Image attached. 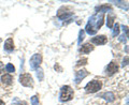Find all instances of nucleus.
I'll return each mask as SVG.
<instances>
[{
    "label": "nucleus",
    "mask_w": 129,
    "mask_h": 105,
    "mask_svg": "<svg viewBox=\"0 0 129 105\" xmlns=\"http://www.w3.org/2000/svg\"><path fill=\"white\" fill-rule=\"evenodd\" d=\"M100 89H101V82L97 79L91 80L85 86V90L87 92H90V93H95V92L99 91Z\"/></svg>",
    "instance_id": "nucleus-2"
},
{
    "label": "nucleus",
    "mask_w": 129,
    "mask_h": 105,
    "mask_svg": "<svg viewBox=\"0 0 129 105\" xmlns=\"http://www.w3.org/2000/svg\"><path fill=\"white\" fill-rule=\"evenodd\" d=\"M114 28H113V37H115V35H118V33H119V25L118 24H115L114 26H113Z\"/></svg>",
    "instance_id": "nucleus-16"
},
{
    "label": "nucleus",
    "mask_w": 129,
    "mask_h": 105,
    "mask_svg": "<svg viewBox=\"0 0 129 105\" xmlns=\"http://www.w3.org/2000/svg\"><path fill=\"white\" fill-rule=\"evenodd\" d=\"M31 104H32V105H40L38 95H34V96L31 98Z\"/></svg>",
    "instance_id": "nucleus-17"
},
{
    "label": "nucleus",
    "mask_w": 129,
    "mask_h": 105,
    "mask_svg": "<svg viewBox=\"0 0 129 105\" xmlns=\"http://www.w3.org/2000/svg\"><path fill=\"white\" fill-rule=\"evenodd\" d=\"M87 63V59L86 58H84L82 60H80V61L76 63V66H84V64H86Z\"/></svg>",
    "instance_id": "nucleus-20"
},
{
    "label": "nucleus",
    "mask_w": 129,
    "mask_h": 105,
    "mask_svg": "<svg viewBox=\"0 0 129 105\" xmlns=\"http://www.w3.org/2000/svg\"><path fill=\"white\" fill-rule=\"evenodd\" d=\"M54 68H55V70H58L59 72H61V71H62V69H61V68H60V67L58 66V64H56V66H55Z\"/></svg>",
    "instance_id": "nucleus-21"
},
{
    "label": "nucleus",
    "mask_w": 129,
    "mask_h": 105,
    "mask_svg": "<svg viewBox=\"0 0 129 105\" xmlns=\"http://www.w3.org/2000/svg\"><path fill=\"white\" fill-rule=\"evenodd\" d=\"M87 75H88V72L86 70H80L78 72H75V78H74L75 84H79L81 80L83 78H85Z\"/></svg>",
    "instance_id": "nucleus-8"
},
{
    "label": "nucleus",
    "mask_w": 129,
    "mask_h": 105,
    "mask_svg": "<svg viewBox=\"0 0 129 105\" xmlns=\"http://www.w3.org/2000/svg\"><path fill=\"white\" fill-rule=\"evenodd\" d=\"M114 19H115V16L114 15H108L107 25H108L109 28H113V26H114Z\"/></svg>",
    "instance_id": "nucleus-14"
},
{
    "label": "nucleus",
    "mask_w": 129,
    "mask_h": 105,
    "mask_svg": "<svg viewBox=\"0 0 129 105\" xmlns=\"http://www.w3.org/2000/svg\"><path fill=\"white\" fill-rule=\"evenodd\" d=\"M0 105H6V104H5V102H3L2 100H0Z\"/></svg>",
    "instance_id": "nucleus-23"
},
{
    "label": "nucleus",
    "mask_w": 129,
    "mask_h": 105,
    "mask_svg": "<svg viewBox=\"0 0 129 105\" xmlns=\"http://www.w3.org/2000/svg\"><path fill=\"white\" fill-rule=\"evenodd\" d=\"M14 49V42H13V39L12 38H9L7 40V41L5 42V50L7 51H12Z\"/></svg>",
    "instance_id": "nucleus-10"
},
{
    "label": "nucleus",
    "mask_w": 129,
    "mask_h": 105,
    "mask_svg": "<svg viewBox=\"0 0 129 105\" xmlns=\"http://www.w3.org/2000/svg\"><path fill=\"white\" fill-rule=\"evenodd\" d=\"M6 70H7V72H9V73H14V72H15V68H14L13 64L8 63L6 66Z\"/></svg>",
    "instance_id": "nucleus-15"
},
{
    "label": "nucleus",
    "mask_w": 129,
    "mask_h": 105,
    "mask_svg": "<svg viewBox=\"0 0 129 105\" xmlns=\"http://www.w3.org/2000/svg\"><path fill=\"white\" fill-rule=\"evenodd\" d=\"M37 76H38V78H39V80H42L43 79V71H42V69H37Z\"/></svg>",
    "instance_id": "nucleus-18"
},
{
    "label": "nucleus",
    "mask_w": 129,
    "mask_h": 105,
    "mask_svg": "<svg viewBox=\"0 0 129 105\" xmlns=\"http://www.w3.org/2000/svg\"><path fill=\"white\" fill-rule=\"evenodd\" d=\"M71 15H72V12H67V8L66 9H64V8H61L57 13V17L60 19H66L68 17H70Z\"/></svg>",
    "instance_id": "nucleus-9"
},
{
    "label": "nucleus",
    "mask_w": 129,
    "mask_h": 105,
    "mask_svg": "<svg viewBox=\"0 0 129 105\" xmlns=\"http://www.w3.org/2000/svg\"><path fill=\"white\" fill-rule=\"evenodd\" d=\"M83 40H84V30H81L79 33V45H81Z\"/></svg>",
    "instance_id": "nucleus-19"
},
{
    "label": "nucleus",
    "mask_w": 129,
    "mask_h": 105,
    "mask_svg": "<svg viewBox=\"0 0 129 105\" xmlns=\"http://www.w3.org/2000/svg\"><path fill=\"white\" fill-rule=\"evenodd\" d=\"M108 42V38L106 35H97V37L91 39V43L96 44V45H103Z\"/></svg>",
    "instance_id": "nucleus-7"
},
{
    "label": "nucleus",
    "mask_w": 129,
    "mask_h": 105,
    "mask_svg": "<svg viewBox=\"0 0 129 105\" xmlns=\"http://www.w3.org/2000/svg\"><path fill=\"white\" fill-rule=\"evenodd\" d=\"M42 62V56L40 54H35L32 57L30 58V68L32 70H37V69L40 67V64Z\"/></svg>",
    "instance_id": "nucleus-5"
},
{
    "label": "nucleus",
    "mask_w": 129,
    "mask_h": 105,
    "mask_svg": "<svg viewBox=\"0 0 129 105\" xmlns=\"http://www.w3.org/2000/svg\"><path fill=\"white\" fill-rule=\"evenodd\" d=\"M127 61H128V57H126V60L124 59V62H123V67H125V66H127Z\"/></svg>",
    "instance_id": "nucleus-22"
},
{
    "label": "nucleus",
    "mask_w": 129,
    "mask_h": 105,
    "mask_svg": "<svg viewBox=\"0 0 129 105\" xmlns=\"http://www.w3.org/2000/svg\"><path fill=\"white\" fill-rule=\"evenodd\" d=\"M92 49H94V46H92L90 43H86V44H84V45H82V47L80 48V51L83 52V54H89Z\"/></svg>",
    "instance_id": "nucleus-11"
},
{
    "label": "nucleus",
    "mask_w": 129,
    "mask_h": 105,
    "mask_svg": "<svg viewBox=\"0 0 129 105\" xmlns=\"http://www.w3.org/2000/svg\"><path fill=\"white\" fill-rule=\"evenodd\" d=\"M12 82H13V76L11 74H5L1 77V83L5 85H11Z\"/></svg>",
    "instance_id": "nucleus-12"
},
{
    "label": "nucleus",
    "mask_w": 129,
    "mask_h": 105,
    "mask_svg": "<svg viewBox=\"0 0 129 105\" xmlns=\"http://www.w3.org/2000/svg\"><path fill=\"white\" fill-rule=\"evenodd\" d=\"M107 74L109 76H111L113 74H115L116 72L118 71V66H117V63H115L114 61H112L111 63H109V66L107 67Z\"/></svg>",
    "instance_id": "nucleus-6"
},
{
    "label": "nucleus",
    "mask_w": 129,
    "mask_h": 105,
    "mask_svg": "<svg viewBox=\"0 0 129 105\" xmlns=\"http://www.w3.org/2000/svg\"><path fill=\"white\" fill-rule=\"evenodd\" d=\"M73 98V89L66 85L61 88V91H60V101L62 102H67V101H70Z\"/></svg>",
    "instance_id": "nucleus-1"
},
{
    "label": "nucleus",
    "mask_w": 129,
    "mask_h": 105,
    "mask_svg": "<svg viewBox=\"0 0 129 105\" xmlns=\"http://www.w3.org/2000/svg\"><path fill=\"white\" fill-rule=\"evenodd\" d=\"M97 24H96V15L94 16H91V17L88 19V23H87V25L85 27V31L87 32L88 34H95L96 32H97Z\"/></svg>",
    "instance_id": "nucleus-3"
},
{
    "label": "nucleus",
    "mask_w": 129,
    "mask_h": 105,
    "mask_svg": "<svg viewBox=\"0 0 129 105\" xmlns=\"http://www.w3.org/2000/svg\"><path fill=\"white\" fill-rule=\"evenodd\" d=\"M100 98H104L108 101V102H113V101L115 100V95H114L113 92L108 91V92H106V93H103V94L100 95Z\"/></svg>",
    "instance_id": "nucleus-13"
},
{
    "label": "nucleus",
    "mask_w": 129,
    "mask_h": 105,
    "mask_svg": "<svg viewBox=\"0 0 129 105\" xmlns=\"http://www.w3.org/2000/svg\"><path fill=\"white\" fill-rule=\"evenodd\" d=\"M19 83H21L24 87H32L34 86V79H32L31 75L25 73V74H21L19 76Z\"/></svg>",
    "instance_id": "nucleus-4"
}]
</instances>
